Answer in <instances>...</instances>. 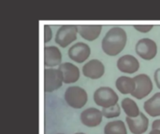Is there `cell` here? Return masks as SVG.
Instances as JSON below:
<instances>
[{"mask_svg":"<svg viewBox=\"0 0 160 134\" xmlns=\"http://www.w3.org/2000/svg\"><path fill=\"white\" fill-rule=\"evenodd\" d=\"M117 68L126 74H134L140 68V62L132 55H124L117 61Z\"/></svg>","mask_w":160,"mask_h":134,"instance_id":"12","label":"cell"},{"mask_svg":"<svg viewBox=\"0 0 160 134\" xmlns=\"http://www.w3.org/2000/svg\"><path fill=\"white\" fill-rule=\"evenodd\" d=\"M149 134H160V130H152Z\"/></svg>","mask_w":160,"mask_h":134,"instance_id":"25","label":"cell"},{"mask_svg":"<svg viewBox=\"0 0 160 134\" xmlns=\"http://www.w3.org/2000/svg\"><path fill=\"white\" fill-rule=\"evenodd\" d=\"M88 96L86 90L79 86H71L66 90L65 101L72 108H82L86 104Z\"/></svg>","mask_w":160,"mask_h":134,"instance_id":"2","label":"cell"},{"mask_svg":"<svg viewBox=\"0 0 160 134\" xmlns=\"http://www.w3.org/2000/svg\"><path fill=\"white\" fill-rule=\"evenodd\" d=\"M153 25H134V28L141 33H148L153 29Z\"/></svg>","mask_w":160,"mask_h":134,"instance_id":"22","label":"cell"},{"mask_svg":"<svg viewBox=\"0 0 160 134\" xmlns=\"http://www.w3.org/2000/svg\"><path fill=\"white\" fill-rule=\"evenodd\" d=\"M78 25H62L56 32L55 43L61 48H66L77 39Z\"/></svg>","mask_w":160,"mask_h":134,"instance_id":"4","label":"cell"},{"mask_svg":"<svg viewBox=\"0 0 160 134\" xmlns=\"http://www.w3.org/2000/svg\"><path fill=\"white\" fill-rule=\"evenodd\" d=\"M135 49L141 58L146 61H151L157 56L158 45L150 38H142L136 44Z\"/></svg>","mask_w":160,"mask_h":134,"instance_id":"7","label":"cell"},{"mask_svg":"<svg viewBox=\"0 0 160 134\" xmlns=\"http://www.w3.org/2000/svg\"><path fill=\"white\" fill-rule=\"evenodd\" d=\"M45 92H52L60 89L64 83L63 74L57 68H46L44 71Z\"/></svg>","mask_w":160,"mask_h":134,"instance_id":"5","label":"cell"},{"mask_svg":"<svg viewBox=\"0 0 160 134\" xmlns=\"http://www.w3.org/2000/svg\"><path fill=\"white\" fill-rule=\"evenodd\" d=\"M62 62V53L56 46H47L44 49V63L47 67L60 65Z\"/></svg>","mask_w":160,"mask_h":134,"instance_id":"13","label":"cell"},{"mask_svg":"<svg viewBox=\"0 0 160 134\" xmlns=\"http://www.w3.org/2000/svg\"><path fill=\"white\" fill-rule=\"evenodd\" d=\"M115 86L122 94H131L136 90V82L134 78L126 76L118 77L115 82Z\"/></svg>","mask_w":160,"mask_h":134,"instance_id":"16","label":"cell"},{"mask_svg":"<svg viewBox=\"0 0 160 134\" xmlns=\"http://www.w3.org/2000/svg\"><path fill=\"white\" fill-rule=\"evenodd\" d=\"M119 97L116 92L110 87H100L94 93V101L96 104L102 108H107L115 105L118 103Z\"/></svg>","mask_w":160,"mask_h":134,"instance_id":"3","label":"cell"},{"mask_svg":"<svg viewBox=\"0 0 160 134\" xmlns=\"http://www.w3.org/2000/svg\"><path fill=\"white\" fill-rule=\"evenodd\" d=\"M154 78H155V82L158 86V88L160 90V68L157 69L154 75Z\"/></svg>","mask_w":160,"mask_h":134,"instance_id":"23","label":"cell"},{"mask_svg":"<svg viewBox=\"0 0 160 134\" xmlns=\"http://www.w3.org/2000/svg\"><path fill=\"white\" fill-rule=\"evenodd\" d=\"M104 73L105 66L98 59L90 60L82 67V74L84 75V76L91 79H98L103 76Z\"/></svg>","mask_w":160,"mask_h":134,"instance_id":"10","label":"cell"},{"mask_svg":"<svg viewBox=\"0 0 160 134\" xmlns=\"http://www.w3.org/2000/svg\"><path fill=\"white\" fill-rule=\"evenodd\" d=\"M105 134H128L127 127L122 120H114L106 124L104 128Z\"/></svg>","mask_w":160,"mask_h":134,"instance_id":"19","label":"cell"},{"mask_svg":"<svg viewBox=\"0 0 160 134\" xmlns=\"http://www.w3.org/2000/svg\"><path fill=\"white\" fill-rule=\"evenodd\" d=\"M126 121L129 128V131L133 134H143L149 126V120L147 117L141 112L140 116L137 118H126Z\"/></svg>","mask_w":160,"mask_h":134,"instance_id":"11","label":"cell"},{"mask_svg":"<svg viewBox=\"0 0 160 134\" xmlns=\"http://www.w3.org/2000/svg\"><path fill=\"white\" fill-rule=\"evenodd\" d=\"M52 37V31L51 29L50 25H44V42L48 43L49 41H51Z\"/></svg>","mask_w":160,"mask_h":134,"instance_id":"21","label":"cell"},{"mask_svg":"<svg viewBox=\"0 0 160 134\" xmlns=\"http://www.w3.org/2000/svg\"><path fill=\"white\" fill-rule=\"evenodd\" d=\"M102 30L101 25H78L79 35L88 41L96 40Z\"/></svg>","mask_w":160,"mask_h":134,"instance_id":"15","label":"cell"},{"mask_svg":"<svg viewBox=\"0 0 160 134\" xmlns=\"http://www.w3.org/2000/svg\"><path fill=\"white\" fill-rule=\"evenodd\" d=\"M90 54V47L83 42H78L72 45L68 49V57L78 63H82L83 62H85L89 58Z\"/></svg>","mask_w":160,"mask_h":134,"instance_id":"8","label":"cell"},{"mask_svg":"<svg viewBox=\"0 0 160 134\" xmlns=\"http://www.w3.org/2000/svg\"><path fill=\"white\" fill-rule=\"evenodd\" d=\"M58 69L62 72L63 74V78H64V83L66 84H71L80 78V70L79 68L71 63V62H64L61 63L58 67Z\"/></svg>","mask_w":160,"mask_h":134,"instance_id":"14","label":"cell"},{"mask_svg":"<svg viewBox=\"0 0 160 134\" xmlns=\"http://www.w3.org/2000/svg\"><path fill=\"white\" fill-rule=\"evenodd\" d=\"M101 111H102L103 117H105L106 118H114L121 115V108L118 104L111 107L102 108Z\"/></svg>","mask_w":160,"mask_h":134,"instance_id":"20","label":"cell"},{"mask_svg":"<svg viewBox=\"0 0 160 134\" xmlns=\"http://www.w3.org/2000/svg\"><path fill=\"white\" fill-rule=\"evenodd\" d=\"M58 134H62V133H58Z\"/></svg>","mask_w":160,"mask_h":134,"instance_id":"27","label":"cell"},{"mask_svg":"<svg viewBox=\"0 0 160 134\" xmlns=\"http://www.w3.org/2000/svg\"><path fill=\"white\" fill-rule=\"evenodd\" d=\"M152 129L153 130H160V119H157L153 122Z\"/></svg>","mask_w":160,"mask_h":134,"instance_id":"24","label":"cell"},{"mask_svg":"<svg viewBox=\"0 0 160 134\" xmlns=\"http://www.w3.org/2000/svg\"><path fill=\"white\" fill-rule=\"evenodd\" d=\"M121 105L127 117L128 118H137L141 114L138 104L131 98H125L122 101Z\"/></svg>","mask_w":160,"mask_h":134,"instance_id":"18","label":"cell"},{"mask_svg":"<svg viewBox=\"0 0 160 134\" xmlns=\"http://www.w3.org/2000/svg\"><path fill=\"white\" fill-rule=\"evenodd\" d=\"M128 35L126 31L119 27L114 26L111 28L102 39V50L109 56L118 55L126 47Z\"/></svg>","mask_w":160,"mask_h":134,"instance_id":"1","label":"cell"},{"mask_svg":"<svg viewBox=\"0 0 160 134\" xmlns=\"http://www.w3.org/2000/svg\"><path fill=\"white\" fill-rule=\"evenodd\" d=\"M75 134H85V133H83V132H78V133H75Z\"/></svg>","mask_w":160,"mask_h":134,"instance_id":"26","label":"cell"},{"mask_svg":"<svg viewBox=\"0 0 160 134\" xmlns=\"http://www.w3.org/2000/svg\"><path fill=\"white\" fill-rule=\"evenodd\" d=\"M143 108L145 112L153 118L160 116V92H157L150 99H148L144 104Z\"/></svg>","mask_w":160,"mask_h":134,"instance_id":"17","label":"cell"},{"mask_svg":"<svg viewBox=\"0 0 160 134\" xmlns=\"http://www.w3.org/2000/svg\"><path fill=\"white\" fill-rule=\"evenodd\" d=\"M103 114L102 111L98 108H87L81 113V121L82 123L89 128L98 127L102 122Z\"/></svg>","mask_w":160,"mask_h":134,"instance_id":"9","label":"cell"},{"mask_svg":"<svg viewBox=\"0 0 160 134\" xmlns=\"http://www.w3.org/2000/svg\"><path fill=\"white\" fill-rule=\"evenodd\" d=\"M133 78L136 82V90L131 93L132 97H135L138 100H142L152 92L153 82L149 76L141 74Z\"/></svg>","mask_w":160,"mask_h":134,"instance_id":"6","label":"cell"}]
</instances>
